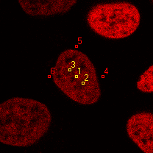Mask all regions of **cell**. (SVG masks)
<instances>
[{
  "label": "cell",
  "mask_w": 153,
  "mask_h": 153,
  "mask_svg": "<svg viewBox=\"0 0 153 153\" xmlns=\"http://www.w3.org/2000/svg\"><path fill=\"white\" fill-rule=\"evenodd\" d=\"M127 133L129 138L144 153H152L153 115L150 112L134 114L127 120Z\"/></svg>",
  "instance_id": "cell-4"
},
{
  "label": "cell",
  "mask_w": 153,
  "mask_h": 153,
  "mask_svg": "<svg viewBox=\"0 0 153 153\" xmlns=\"http://www.w3.org/2000/svg\"><path fill=\"white\" fill-rule=\"evenodd\" d=\"M137 88L143 93L153 91V66H150L140 76L137 82Z\"/></svg>",
  "instance_id": "cell-6"
},
{
  "label": "cell",
  "mask_w": 153,
  "mask_h": 153,
  "mask_svg": "<svg viewBox=\"0 0 153 153\" xmlns=\"http://www.w3.org/2000/svg\"><path fill=\"white\" fill-rule=\"evenodd\" d=\"M76 0H19L21 7L31 16H49L68 13Z\"/></svg>",
  "instance_id": "cell-5"
},
{
  "label": "cell",
  "mask_w": 153,
  "mask_h": 153,
  "mask_svg": "<svg viewBox=\"0 0 153 153\" xmlns=\"http://www.w3.org/2000/svg\"><path fill=\"white\" fill-rule=\"evenodd\" d=\"M52 115L38 100L13 97L0 105V141L27 147L37 143L47 133Z\"/></svg>",
  "instance_id": "cell-1"
},
{
  "label": "cell",
  "mask_w": 153,
  "mask_h": 153,
  "mask_svg": "<svg viewBox=\"0 0 153 153\" xmlns=\"http://www.w3.org/2000/svg\"><path fill=\"white\" fill-rule=\"evenodd\" d=\"M86 22L99 36L109 39H122L133 34L141 22L136 6L127 1L100 3L88 12Z\"/></svg>",
  "instance_id": "cell-3"
},
{
  "label": "cell",
  "mask_w": 153,
  "mask_h": 153,
  "mask_svg": "<svg viewBox=\"0 0 153 153\" xmlns=\"http://www.w3.org/2000/svg\"><path fill=\"white\" fill-rule=\"evenodd\" d=\"M52 80L65 95L80 105H93L101 97L94 65L77 49H66L59 55L52 71Z\"/></svg>",
  "instance_id": "cell-2"
}]
</instances>
